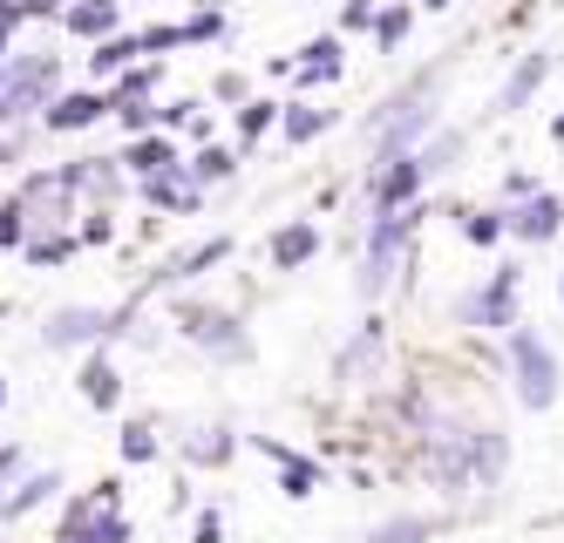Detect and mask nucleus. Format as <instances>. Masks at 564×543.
I'll use <instances>...</instances> for the list:
<instances>
[{
    "mask_svg": "<svg viewBox=\"0 0 564 543\" xmlns=\"http://www.w3.org/2000/svg\"><path fill=\"white\" fill-rule=\"evenodd\" d=\"M497 469H503V435H490V428H469V435L435 428L429 435V476L435 482L469 489V482H497Z\"/></svg>",
    "mask_w": 564,
    "mask_h": 543,
    "instance_id": "f257e3e1",
    "label": "nucleus"
},
{
    "mask_svg": "<svg viewBox=\"0 0 564 543\" xmlns=\"http://www.w3.org/2000/svg\"><path fill=\"white\" fill-rule=\"evenodd\" d=\"M510 381H517V401L523 408H551L557 401V360H551V347L538 340L531 326L510 333Z\"/></svg>",
    "mask_w": 564,
    "mask_h": 543,
    "instance_id": "f03ea898",
    "label": "nucleus"
},
{
    "mask_svg": "<svg viewBox=\"0 0 564 543\" xmlns=\"http://www.w3.org/2000/svg\"><path fill=\"white\" fill-rule=\"evenodd\" d=\"M409 231H415V204H401V211H375V238H368V272H360V292H381L409 252Z\"/></svg>",
    "mask_w": 564,
    "mask_h": 543,
    "instance_id": "7ed1b4c3",
    "label": "nucleus"
},
{
    "mask_svg": "<svg viewBox=\"0 0 564 543\" xmlns=\"http://www.w3.org/2000/svg\"><path fill=\"white\" fill-rule=\"evenodd\" d=\"M137 319V306H123V313H102V306H62L48 326H42V340L48 347H83V340H102V333H123Z\"/></svg>",
    "mask_w": 564,
    "mask_h": 543,
    "instance_id": "20e7f679",
    "label": "nucleus"
},
{
    "mask_svg": "<svg viewBox=\"0 0 564 543\" xmlns=\"http://www.w3.org/2000/svg\"><path fill=\"white\" fill-rule=\"evenodd\" d=\"M510 306H517V265H503L490 285H476L456 300V319L463 326H510Z\"/></svg>",
    "mask_w": 564,
    "mask_h": 543,
    "instance_id": "39448f33",
    "label": "nucleus"
},
{
    "mask_svg": "<svg viewBox=\"0 0 564 543\" xmlns=\"http://www.w3.org/2000/svg\"><path fill=\"white\" fill-rule=\"evenodd\" d=\"M177 326H184V340L212 347V354H225V360H246V354H252L246 333H238L225 313H212V306H184V313H177Z\"/></svg>",
    "mask_w": 564,
    "mask_h": 543,
    "instance_id": "423d86ee",
    "label": "nucleus"
},
{
    "mask_svg": "<svg viewBox=\"0 0 564 543\" xmlns=\"http://www.w3.org/2000/svg\"><path fill=\"white\" fill-rule=\"evenodd\" d=\"M422 177H429V163H422V156H388V163H381V177H375V211H401V204L415 197Z\"/></svg>",
    "mask_w": 564,
    "mask_h": 543,
    "instance_id": "0eeeda50",
    "label": "nucleus"
},
{
    "mask_svg": "<svg viewBox=\"0 0 564 543\" xmlns=\"http://www.w3.org/2000/svg\"><path fill=\"white\" fill-rule=\"evenodd\" d=\"M503 218H510V231H517V238L544 245V238H557V225H564V204H557V197H523L517 211H503Z\"/></svg>",
    "mask_w": 564,
    "mask_h": 543,
    "instance_id": "6e6552de",
    "label": "nucleus"
},
{
    "mask_svg": "<svg viewBox=\"0 0 564 543\" xmlns=\"http://www.w3.org/2000/svg\"><path fill=\"white\" fill-rule=\"evenodd\" d=\"M334 75H340V34H319L306 48V62L293 68V82L300 89H319V82H334Z\"/></svg>",
    "mask_w": 564,
    "mask_h": 543,
    "instance_id": "1a4fd4ad",
    "label": "nucleus"
},
{
    "mask_svg": "<svg viewBox=\"0 0 564 543\" xmlns=\"http://www.w3.org/2000/svg\"><path fill=\"white\" fill-rule=\"evenodd\" d=\"M313 252H319V231H313V225H286V231H272V265H279V272L306 265Z\"/></svg>",
    "mask_w": 564,
    "mask_h": 543,
    "instance_id": "9d476101",
    "label": "nucleus"
},
{
    "mask_svg": "<svg viewBox=\"0 0 564 543\" xmlns=\"http://www.w3.org/2000/svg\"><path fill=\"white\" fill-rule=\"evenodd\" d=\"M551 75V55H523L517 62V75L503 82V96H497V109H523V102H531L538 96V82Z\"/></svg>",
    "mask_w": 564,
    "mask_h": 543,
    "instance_id": "9b49d317",
    "label": "nucleus"
},
{
    "mask_svg": "<svg viewBox=\"0 0 564 543\" xmlns=\"http://www.w3.org/2000/svg\"><path fill=\"white\" fill-rule=\"evenodd\" d=\"M130 171H137L143 184H150V177H171V171H177V150H171L164 137H137V143H130Z\"/></svg>",
    "mask_w": 564,
    "mask_h": 543,
    "instance_id": "f8f14e48",
    "label": "nucleus"
},
{
    "mask_svg": "<svg viewBox=\"0 0 564 543\" xmlns=\"http://www.w3.org/2000/svg\"><path fill=\"white\" fill-rule=\"evenodd\" d=\"M109 102L102 96H55L48 102V130H83V122H96Z\"/></svg>",
    "mask_w": 564,
    "mask_h": 543,
    "instance_id": "ddd939ff",
    "label": "nucleus"
},
{
    "mask_svg": "<svg viewBox=\"0 0 564 543\" xmlns=\"http://www.w3.org/2000/svg\"><path fill=\"white\" fill-rule=\"evenodd\" d=\"M68 28L83 41H102L116 28V0H83V8H68Z\"/></svg>",
    "mask_w": 564,
    "mask_h": 543,
    "instance_id": "4468645a",
    "label": "nucleus"
},
{
    "mask_svg": "<svg viewBox=\"0 0 564 543\" xmlns=\"http://www.w3.org/2000/svg\"><path fill=\"white\" fill-rule=\"evenodd\" d=\"M375 354H381V319H368V326H360V340L340 354V381H354V373H368V367H375Z\"/></svg>",
    "mask_w": 564,
    "mask_h": 543,
    "instance_id": "2eb2a0df",
    "label": "nucleus"
},
{
    "mask_svg": "<svg viewBox=\"0 0 564 543\" xmlns=\"http://www.w3.org/2000/svg\"><path fill=\"white\" fill-rule=\"evenodd\" d=\"M225 252H231V245H225V238H205V245H197V252H184V259H171V265H164V272H156V279H164V285H177V279H191V272H205V265H212V259H225Z\"/></svg>",
    "mask_w": 564,
    "mask_h": 543,
    "instance_id": "dca6fc26",
    "label": "nucleus"
},
{
    "mask_svg": "<svg viewBox=\"0 0 564 543\" xmlns=\"http://www.w3.org/2000/svg\"><path fill=\"white\" fill-rule=\"evenodd\" d=\"M143 191H150V204H164V211H197V184L191 177H150Z\"/></svg>",
    "mask_w": 564,
    "mask_h": 543,
    "instance_id": "f3484780",
    "label": "nucleus"
},
{
    "mask_svg": "<svg viewBox=\"0 0 564 543\" xmlns=\"http://www.w3.org/2000/svg\"><path fill=\"white\" fill-rule=\"evenodd\" d=\"M184 455H191V463H225V455H231V435L225 428H191V442H184Z\"/></svg>",
    "mask_w": 564,
    "mask_h": 543,
    "instance_id": "a211bd4d",
    "label": "nucleus"
},
{
    "mask_svg": "<svg viewBox=\"0 0 564 543\" xmlns=\"http://www.w3.org/2000/svg\"><path fill=\"white\" fill-rule=\"evenodd\" d=\"M130 55H143V34H109L102 48L89 55V62H96L102 75H109V68H130Z\"/></svg>",
    "mask_w": 564,
    "mask_h": 543,
    "instance_id": "6ab92c4d",
    "label": "nucleus"
},
{
    "mask_svg": "<svg viewBox=\"0 0 564 543\" xmlns=\"http://www.w3.org/2000/svg\"><path fill=\"white\" fill-rule=\"evenodd\" d=\"M83 394H89L96 408H116V367H109L102 354H96V360L83 367Z\"/></svg>",
    "mask_w": 564,
    "mask_h": 543,
    "instance_id": "aec40b11",
    "label": "nucleus"
},
{
    "mask_svg": "<svg viewBox=\"0 0 564 543\" xmlns=\"http://www.w3.org/2000/svg\"><path fill=\"white\" fill-rule=\"evenodd\" d=\"M319 130H334V109H286V137L293 143H313Z\"/></svg>",
    "mask_w": 564,
    "mask_h": 543,
    "instance_id": "412c9836",
    "label": "nucleus"
},
{
    "mask_svg": "<svg viewBox=\"0 0 564 543\" xmlns=\"http://www.w3.org/2000/svg\"><path fill=\"white\" fill-rule=\"evenodd\" d=\"M503 231H510V218H503V211H469V225H463V238H469V245H497Z\"/></svg>",
    "mask_w": 564,
    "mask_h": 543,
    "instance_id": "4be33fe9",
    "label": "nucleus"
},
{
    "mask_svg": "<svg viewBox=\"0 0 564 543\" xmlns=\"http://www.w3.org/2000/svg\"><path fill=\"white\" fill-rule=\"evenodd\" d=\"M375 41H381V48H401V41H409V8H381Z\"/></svg>",
    "mask_w": 564,
    "mask_h": 543,
    "instance_id": "5701e85b",
    "label": "nucleus"
},
{
    "mask_svg": "<svg viewBox=\"0 0 564 543\" xmlns=\"http://www.w3.org/2000/svg\"><path fill=\"white\" fill-rule=\"evenodd\" d=\"M272 455L286 463V496H313V482H319V476H313V463H300V455H286V448H272Z\"/></svg>",
    "mask_w": 564,
    "mask_h": 543,
    "instance_id": "b1692460",
    "label": "nucleus"
},
{
    "mask_svg": "<svg viewBox=\"0 0 564 543\" xmlns=\"http://www.w3.org/2000/svg\"><path fill=\"white\" fill-rule=\"evenodd\" d=\"M429 530H435L429 517H401V523H381L375 543H415V536H429Z\"/></svg>",
    "mask_w": 564,
    "mask_h": 543,
    "instance_id": "393cba45",
    "label": "nucleus"
},
{
    "mask_svg": "<svg viewBox=\"0 0 564 543\" xmlns=\"http://www.w3.org/2000/svg\"><path fill=\"white\" fill-rule=\"evenodd\" d=\"M55 489V476H34V482H21L14 496H8V517H21V510H34V503H42V496Z\"/></svg>",
    "mask_w": 564,
    "mask_h": 543,
    "instance_id": "a878e982",
    "label": "nucleus"
},
{
    "mask_svg": "<svg viewBox=\"0 0 564 543\" xmlns=\"http://www.w3.org/2000/svg\"><path fill=\"white\" fill-rule=\"evenodd\" d=\"M156 89V68H137V75H123V89H116V102L109 109H123V102H143Z\"/></svg>",
    "mask_w": 564,
    "mask_h": 543,
    "instance_id": "bb28decb",
    "label": "nucleus"
},
{
    "mask_svg": "<svg viewBox=\"0 0 564 543\" xmlns=\"http://www.w3.org/2000/svg\"><path fill=\"white\" fill-rule=\"evenodd\" d=\"M75 252V238H28V259L34 265H55V259H68Z\"/></svg>",
    "mask_w": 564,
    "mask_h": 543,
    "instance_id": "cd10ccee",
    "label": "nucleus"
},
{
    "mask_svg": "<svg viewBox=\"0 0 564 543\" xmlns=\"http://www.w3.org/2000/svg\"><path fill=\"white\" fill-rule=\"evenodd\" d=\"M231 171H238L231 150H205V156H197V177H205V184H218V177H231Z\"/></svg>",
    "mask_w": 564,
    "mask_h": 543,
    "instance_id": "c85d7f7f",
    "label": "nucleus"
},
{
    "mask_svg": "<svg viewBox=\"0 0 564 543\" xmlns=\"http://www.w3.org/2000/svg\"><path fill=\"white\" fill-rule=\"evenodd\" d=\"M0 245H28V211L21 204H0Z\"/></svg>",
    "mask_w": 564,
    "mask_h": 543,
    "instance_id": "c756f323",
    "label": "nucleus"
},
{
    "mask_svg": "<svg viewBox=\"0 0 564 543\" xmlns=\"http://www.w3.org/2000/svg\"><path fill=\"white\" fill-rule=\"evenodd\" d=\"M272 116H279V102H252V109H246V143L272 130Z\"/></svg>",
    "mask_w": 564,
    "mask_h": 543,
    "instance_id": "7c9ffc66",
    "label": "nucleus"
},
{
    "mask_svg": "<svg viewBox=\"0 0 564 543\" xmlns=\"http://www.w3.org/2000/svg\"><path fill=\"white\" fill-rule=\"evenodd\" d=\"M123 455H130V463H150V455H156L150 428H130V435H123Z\"/></svg>",
    "mask_w": 564,
    "mask_h": 543,
    "instance_id": "2f4dec72",
    "label": "nucleus"
},
{
    "mask_svg": "<svg viewBox=\"0 0 564 543\" xmlns=\"http://www.w3.org/2000/svg\"><path fill=\"white\" fill-rule=\"evenodd\" d=\"M368 21H381V14H375V0H347V14H340V28H368Z\"/></svg>",
    "mask_w": 564,
    "mask_h": 543,
    "instance_id": "473e14b6",
    "label": "nucleus"
},
{
    "mask_svg": "<svg viewBox=\"0 0 564 543\" xmlns=\"http://www.w3.org/2000/svg\"><path fill=\"white\" fill-rule=\"evenodd\" d=\"M21 28V0H0V55H8V34Z\"/></svg>",
    "mask_w": 564,
    "mask_h": 543,
    "instance_id": "72a5a7b5",
    "label": "nucleus"
},
{
    "mask_svg": "<svg viewBox=\"0 0 564 543\" xmlns=\"http://www.w3.org/2000/svg\"><path fill=\"white\" fill-rule=\"evenodd\" d=\"M184 28H143V48H177Z\"/></svg>",
    "mask_w": 564,
    "mask_h": 543,
    "instance_id": "f704fd0d",
    "label": "nucleus"
},
{
    "mask_svg": "<svg viewBox=\"0 0 564 543\" xmlns=\"http://www.w3.org/2000/svg\"><path fill=\"white\" fill-rule=\"evenodd\" d=\"M212 34H218V14H197V21L184 28V41H212Z\"/></svg>",
    "mask_w": 564,
    "mask_h": 543,
    "instance_id": "c9c22d12",
    "label": "nucleus"
},
{
    "mask_svg": "<svg viewBox=\"0 0 564 543\" xmlns=\"http://www.w3.org/2000/svg\"><path fill=\"white\" fill-rule=\"evenodd\" d=\"M116 116H123L130 130H143V122H150V102H123V109H116Z\"/></svg>",
    "mask_w": 564,
    "mask_h": 543,
    "instance_id": "e433bc0d",
    "label": "nucleus"
},
{
    "mask_svg": "<svg viewBox=\"0 0 564 543\" xmlns=\"http://www.w3.org/2000/svg\"><path fill=\"white\" fill-rule=\"evenodd\" d=\"M21 14H55V0H21Z\"/></svg>",
    "mask_w": 564,
    "mask_h": 543,
    "instance_id": "4c0bfd02",
    "label": "nucleus"
},
{
    "mask_svg": "<svg viewBox=\"0 0 564 543\" xmlns=\"http://www.w3.org/2000/svg\"><path fill=\"white\" fill-rule=\"evenodd\" d=\"M551 137H557V143H564V116H557V122H551Z\"/></svg>",
    "mask_w": 564,
    "mask_h": 543,
    "instance_id": "58836bf2",
    "label": "nucleus"
},
{
    "mask_svg": "<svg viewBox=\"0 0 564 543\" xmlns=\"http://www.w3.org/2000/svg\"><path fill=\"white\" fill-rule=\"evenodd\" d=\"M557 300H564V272H557Z\"/></svg>",
    "mask_w": 564,
    "mask_h": 543,
    "instance_id": "ea45409f",
    "label": "nucleus"
},
{
    "mask_svg": "<svg viewBox=\"0 0 564 543\" xmlns=\"http://www.w3.org/2000/svg\"><path fill=\"white\" fill-rule=\"evenodd\" d=\"M429 8H449V0H429Z\"/></svg>",
    "mask_w": 564,
    "mask_h": 543,
    "instance_id": "a19ab883",
    "label": "nucleus"
},
{
    "mask_svg": "<svg viewBox=\"0 0 564 543\" xmlns=\"http://www.w3.org/2000/svg\"><path fill=\"white\" fill-rule=\"evenodd\" d=\"M0 401H8V381H0Z\"/></svg>",
    "mask_w": 564,
    "mask_h": 543,
    "instance_id": "79ce46f5",
    "label": "nucleus"
}]
</instances>
